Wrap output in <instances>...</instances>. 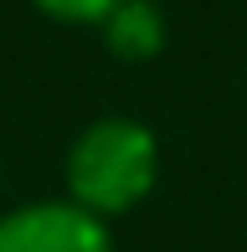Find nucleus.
<instances>
[{
	"label": "nucleus",
	"mask_w": 247,
	"mask_h": 252,
	"mask_svg": "<svg viewBox=\"0 0 247 252\" xmlns=\"http://www.w3.org/2000/svg\"><path fill=\"white\" fill-rule=\"evenodd\" d=\"M160 186V139L150 124L103 113L83 124L62 159V201L83 206L98 221L139 211Z\"/></svg>",
	"instance_id": "1"
},
{
	"label": "nucleus",
	"mask_w": 247,
	"mask_h": 252,
	"mask_svg": "<svg viewBox=\"0 0 247 252\" xmlns=\"http://www.w3.org/2000/svg\"><path fill=\"white\" fill-rule=\"evenodd\" d=\"M0 252H119L108 221L72 201H26L0 211Z\"/></svg>",
	"instance_id": "2"
},
{
	"label": "nucleus",
	"mask_w": 247,
	"mask_h": 252,
	"mask_svg": "<svg viewBox=\"0 0 247 252\" xmlns=\"http://www.w3.org/2000/svg\"><path fill=\"white\" fill-rule=\"evenodd\" d=\"M98 36H103L108 57H119V62H154L170 41V21L154 0H119L103 16Z\"/></svg>",
	"instance_id": "3"
},
{
	"label": "nucleus",
	"mask_w": 247,
	"mask_h": 252,
	"mask_svg": "<svg viewBox=\"0 0 247 252\" xmlns=\"http://www.w3.org/2000/svg\"><path fill=\"white\" fill-rule=\"evenodd\" d=\"M41 16L62 21V26H103V16L119 5V0H31Z\"/></svg>",
	"instance_id": "4"
}]
</instances>
